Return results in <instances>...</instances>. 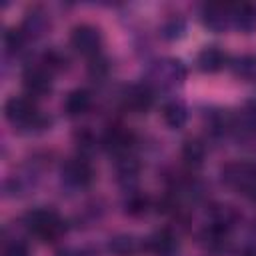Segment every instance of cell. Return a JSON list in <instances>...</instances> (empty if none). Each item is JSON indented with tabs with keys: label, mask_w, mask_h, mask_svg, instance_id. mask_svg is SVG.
<instances>
[{
	"label": "cell",
	"mask_w": 256,
	"mask_h": 256,
	"mask_svg": "<svg viewBox=\"0 0 256 256\" xmlns=\"http://www.w3.org/2000/svg\"><path fill=\"white\" fill-rule=\"evenodd\" d=\"M26 226L34 236H38L44 242L56 240L64 232L62 218L54 210H48V208H36L32 212H28L26 214Z\"/></svg>",
	"instance_id": "cell-1"
},
{
	"label": "cell",
	"mask_w": 256,
	"mask_h": 256,
	"mask_svg": "<svg viewBox=\"0 0 256 256\" xmlns=\"http://www.w3.org/2000/svg\"><path fill=\"white\" fill-rule=\"evenodd\" d=\"M224 180L226 184L234 186L236 190H240L244 196L256 200V168L250 164H230L224 168Z\"/></svg>",
	"instance_id": "cell-2"
},
{
	"label": "cell",
	"mask_w": 256,
	"mask_h": 256,
	"mask_svg": "<svg viewBox=\"0 0 256 256\" xmlns=\"http://www.w3.org/2000/svg\"><path fill=\"white\" fill-rule=\"evenodd\" d=\"M4 114L12 124H20V126H30V124H36L40 120L36 102L28 96L8 98L4 104Z\"/></svg>",
	"instance_id": "cell-3"
},
{
	"label": "cell",
	"mask_w": 256,
	"mask_h": 256,
	"mask_svg": "<svg viewBox=\"0 0 256 256\" xmlns=\"http://www.w3.org/2000/svg\"><path fill=\"white\" fill-rule=\"evenodd\" d=\"M70 44L82 56H96L100 46H102V34H100V30L96 26L80 24V26H76L72 30Z\"/></svg>",
	"instance_id": "cell-4"
},
{
	"label": "cell",
	"mask_w": 256,
	"mask_h": 256,
	"mask_svg": "<svg viewBox=\"0 0 256 256\" xmlns=\"http://www.w3.org/2000/svg\"><path fill=\"white\" fill-rule=\"evenodd\" d=\"M24 88L28 90L30 96H44L52 88V74L46 66H32L24 72L22 76Z\"/></svg>",
	"instance_id": "cell-5"
},
{
	"label": "cell",
	"mask_w": 256,
	"mask_h": 256,
	"mask_svg": "<svg viewBox=\"0 0 256 256\" xmlns=\"http://www.w3.org/2000/svg\"><path fill=\"white\" fill-rule=\"evenodd\" d=\"M62 178L72 186H86L92 180V166L84 158H70L62 166Z\"/></svg>",
	"instance_id": "cell-6"
},
{
	"label": "cell",
	"mask_w": 256,
	"mask_h": 256,
	"mask_svg": "<svg viewBox=\"0 0 256 256\" xmlns=\"http://www.w3.org/2000/svg\"><path fill=\"white\" fill-rule=\"evenodd\" d=\"M132 144H134V134L130 130H126V128H120V126L110 128L102 138V146L110 154H116V156L126 154Z\"/></svg>",
	"instance_id": "cell-7"
},
{
	"label": "cell",
	"mask_w": 256,
	"mask_h": 256,
	"mask_svg": "<svg viewBox=\"0 0 256 256\" xmlns=\"http://www.w3.org/2000/svg\"><path fill=\"white\" fill-rule=\"evenodd\" d=\"M152 78L156 80V84L160 86H174L178 82H182L184 78V68H182V62L178 60H164V62H158L152 70Z\"/></svg>",
	"instance_id": "cell-8"
},
{
	"label": "cell",
	"mask_w": 256,
	"mask_h": 256,
	"mask_svg": "<svg viewBox=\"0 0 256 256\" xmlns=\"http://www.w3.org/2000/svg\"><path fill=\"white\" fill-rule=\"evenodd\" d=\"M152 102H154V94H152L150 86H146V84L130 86L124 94V106L132 112H146V110H150Z\"/></svg>",
	"instance_id": "cell-9"
},
{
	"label": "cell",
	"mask_w": 256,
	"mask_h": 256,
	"mask_svg": "<svg viewBox=\"0 0 256 256\" xmlns=\"http://www.w3.org/2000/svg\"><path fill=\"white\" fill-rule=\"evenodd\" d=\"M146 250L154 256H172L176 252V238L168 230H158L146 240Z\"/></svg>",
	"instance_id": "cell-10"
},
{
	"label": "cell",
	"mask_w": 256,
	"mask_h": 256,
	"mask_svg": "<svg viewBox=\"0 0 256 256\" xmlns=\"http://www.w3.org/2000/svg\"><path fill=\"white\" fill-rule=\"evenodd\" d=\"M232 22V6L228 4H210L204 10V24L212 30H224Z\"/></svg>",
	"instance_id": "cell-11"
},
{
	"label": "cell",
	"mask_w": 256,
	"mask_h": 256,
	"mask_svg": "<svg viewBox=\"0 0 256 256\" xmlns=\"http://www.w3.org/2000/svg\"><path fill=\"white\" fill-rule=\"evenodd\" d=\"M226 62V54L218 46H206L200 50L196 64L202 72H218Z\"/></svg>",
	"instance_id": "cell-12"
},
{
	"label": "cell",
	"mask_w": 256,
	"mask_h": 256,
	"mask_svg": "<svg viewBox=\"0 0 256 256\" xmlns=\"http://www.w3.org/2000/svg\"><path fill=\"white\" fill-rule=\"evenodd\" d=\"M92 106V96L88 90L84 88H78V90H72L68 96H66V102H64V108L70 116H80L84 112H88Z\"/></svg>",
	"instance_id": "cell-13"
},
{
	"label": "cell",
	"mask_w": 256,
	"mask_h": 256,
	"mask_svg": "<svg viewBox=\"0 0 256 256\" xmlns=\"http://www.w3.org/2000/svg\"><path fill=\"white\" fill-rule=\"evenodd\" d=\"M138 240L128 234H118L108 242V250L114 256H134L138 252Z\"/></svg>",
	"instance_id": "cell-14"
},
{
	"label": "cell",
	"mask_w": 256,
	"mask_h": 256,
	"mask_svg": "<svg viewBox=\"0 0 256 256\" xmlns=\"http://www.w3.org/2000/svg\"><path fill=\"white\" fill-rule=\"evenodd\" d=\"M162 116H164V120H166L168 126L180 128V126H184V122L188 120V110H186V106H184L180 100H172V102H168V104L164 106Z\"/></svg>",
	"instance_id": "cell-15"
},
{
	"label": "cell",
	"mask_w": 256,
	"mask_h": 256,
	"mask_svg": "<svg viewBox=\"0 0 256 256\" xmlns=\"http://www.w3.org/2000/svg\"><path fill=\"white\" fill-rule=\"evenodd\" d=\"M204 154H206V148L200 140H186L182 146V156L188 164H200L204 160Z\"/></svg>",
	"instance_id": "cell-16"
},
{
	"label": "cell",
	"mask_w": 256,
	"mask_h": 256,
	"mask_svg": "<svg viewBox=\"0 0 256 256\" xmlns=\"http://www.w3.org/2000/svg\"><path fill=\"white\" fill-rule=\"evenodd\" d=\"M126 210H128L130 214H134V216L144 214V212L148 210V198H146L144 194H134V196L126 202Z\"/></svg>",
	"instance_id": "cell-17"
},
{
	"label": "cell",
	"mask_w": 256,
	"mask_h": 256,
	"mask_svg": "<svg viewBox=\"0 0 256 256\" xmlns=\"http://www.w3.org/2000/svg\"><path fill=\"white\" fill-rule=\"evenodd\" d=\"M4 256H30V250L24 242L14 240V242H8L4 246Z\"/></svg>",
	"instance_id": "cell-18"
}]
</instances>
